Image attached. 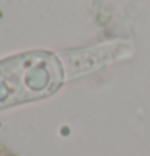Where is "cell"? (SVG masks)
I'll list each match as a JSON object with an SVG mask.
<instances>
[{
	"instance_id": "1",
	"label": "cell",
	"mask_w": 150,
	"mask_h": 156,
	"mask_svg": "<svg viewBox=\"0 0 150 156\" xmlns=\"http://www.w3.org/2000/svg\"><path fill=\"white\" fill-rule=\"evenodd\" d=\"M63 71L47 51H27L0 61V109L44 98L60 87Z\"/></svg>"
}]
</instances>
